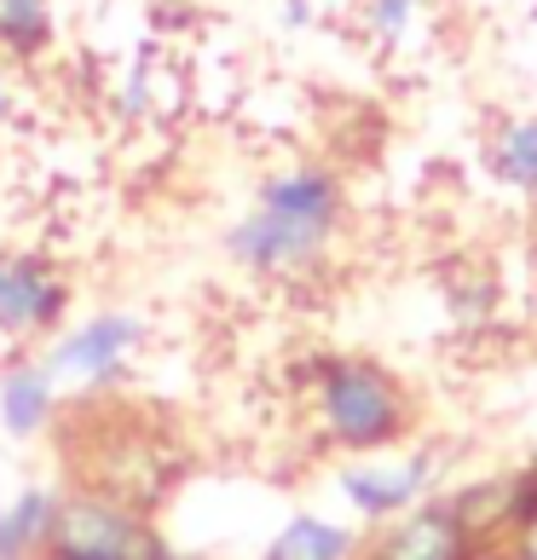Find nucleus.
Here are the masks:
<instances>
[{
	"label": "nucleus",
	"instance_id": "9d476101",
	"mask_svg": "<svg viewBox=\"0 0 537 560\" xmlns=\"http://www.w3.org/2000/svg\"><path fill=\"white\" fill-rule=\"evenodd\" d=\"M52 514H58L52 486H24L12 503H0V560H40L47 555Z\"/></svg>",
	"mask_w": 537,
	"mask_h": 560
},
{
	"label": "nucleus",
	"instance_id": "4468645a",
	"mask_svg": "<svg viewBox=\"0 0 537 560\" xmlns=\"http://www.w3.org/2000/svg\"><path fill=\"white\" fill-rule=\"evenodd\" d=\"M151 110V65H133L121 81V116H144Z\"/></svg>",
	"mask_w": 537,
	"mask_h": 560
},
{
	"label": "nucleus",
	"instance_id": "6ab92c4d",
	"mask_svg": "<svg viewBox=\"0 0 537 560\" xmlns=\"http://www.w3.org/2000/svg\"><path fill=\"white\" fill-rule=\"evenodd\" d=\"M40 560H47V555H40Z\"/></svg>",
	"mask_w": 537,
	"mask_h": 560
},
{
	"label": "nucleus",
	"instance_id": "20e7f679",
	"mask_svg": "<svg viewBox=\"0 0 537 560\" xmlns=\"http://www.w3.org/2000/svg\"><path fill=\"white\" fill-rule=\"evenodd\" d=\"M151 341V324L128 306H98L81 324H65L47 341L40 364L52 370L58 382H81V387H110L128 376V359Z\"/></svg>",
	"mask_w": 537,
	"mask_h": 560
},
{
	"label": "nucleus",
	"instance_id": "2eb2a0df",
	"mask_svg": "<svg viewBox=\"0 0 537 560\" xmlns=\"http://www.w3.org/2000/svg\"><path fill=\"white\" fill-rule=\"evenodd\" d=\"M509 549H514V560H537V509L509 526Z\"/></svg>",
	"mask_w": 537,
	"mask_h": 560
},
{
	"label": "nucleus",
	"instance_id": "f03ea898",
	"mask_svg": "<svg viewBox=\"0 0 537 560\" xmlns=\"http://www.w3.org/2000/svg\"><path fill=\"white\" fill-rule=\"evenodd\" d=\"M313 410L324 445L341 456H387L417 428L410 387L364 352H329L313 364Z\"/></svg>",
	"mask_w": 537,
	"mask_h": 560
},
{
	"label": "nucleus",
	"instance_id": "ddd939ff",
	"mask_svg": "<svg viewBox=\"0 0 537 560\" xmlns=\"http://www.w3.org/2000/svg\"><path fill=\"white\" fill-rule=\"evenodd\" d=\"M422 24V0H364V30L376 47H405Z\"/></svg>",
	"mask_w": 537,
	"mask_h": 560
},
{
	"label": "nucleus",
	"instance_id": "0eeeda50",
	"mask_svg": "<svg viewBox=\"0 0 537 560\" xmlns=\"http://www.w3.org/2000/svg\"><path fill=\"white\" fill-rule=\"evenodd\" d=\"M474 549L480 537L463 521L457 497H428L399 521L376 526V537H364L359 560H468Z\"/></svg>",
	"mask_w": 537,
	"mask_h": 560
},
{
	"label": "nucleus",
	"instance_id": "7ed1b4c3",
	"mask_svg": "<svg viewBox=\"0 0 537 560\" xmlns=\"http://www.w3.org/2000/svg\"><path fill=\"white\" fill-rule=\"evenodd\" d=\"M47 560H191L168 544L151 514L116 491H70L58 497Z\"/></svg>",
	"mask_w": 537,
	"mask_h": 560
},
{
	"label": "nucleus",
	"instance_id": "f257e3e1",
	"mask_svg": "<svg viewBox=\"0 0 537 560\" xmlns=\"http://www.w3.org/2000/svg\"><path fill=\"white\" fill-rule=\"evenodd\" d=\"M347 220V191L324 162H289L266 174L249 214L225 225V260L249 278H301L329 255Z\"/></svg>",
	"mask_w": 537,
	"mask_h": 560
},
{
	"label": "nucleus",
	"instance_id": "f3484780",
	"mask_svg": "<svg viewBox=\"0 0 537 560\" xmlns=\"http://www.w3.org/2000/svg\"><path fill=\"white\" fill-rule=\"evenodd\" d=\"M468 560H514V549H509V544H480Z\"/></svg>",
	"mask_w": 537,
	"mask_h": 560
},
{
	"label": "nucleus",
	"instance_id": "f8f14e48",
	"mask_svg": "<svg viewBox=\"0 0 537 560\" xmlns=\"http://www.w3.org/2000/svg\"><path fill=\"white\" fill-rule=\"evenodd\" d=\"M52 47V0H0V52L35 58Z\"/></svg>",
	"mask_w": 537,
	"mask_h": 560
},
{
	"label": "nucleus",
	"instance_id": "6e6552de",
	"mask_svg": "<svg viewBox=\"0 0 537 560\" xmlns=\"http://www.w3.org/2000/svg\"><path fill=\"white\" fill-rule=\"evenodd\" d=\"M58 417V376L40 359H12L0 370V433L12 445H30Z\"/></svg>",
	"mask_w": 537,
	"mask_h": 560
},
{
	"label": "nucleus",
	"instance_id": "423d86ee",
	"mask_svg": "<svg viewBox=\"0 0 537 560\" xmlns=\"http://www.w3.org/2000/svg\"><path fill=\"white\" fill-rule=\"evenodd\" d=\"M433 468L440 463H433L428 451H410V456H399V463L347 456V463L336 468V491L364 526H387V521H399V514H410L417 503L433 497Z\"/></svg>",
	"mask_w": 537,
	"mask_h": 560
},
{
	"label": "nucleus",
	"instance_id": "1a4fd4ad",
	"mask_svg": "<svg viewBox=\"0 0 537 560\" xmlns=\"http://www.w3.org/2000/svg\"><path fill=\"white\" fill-rule=\"evenodd\" d=\"M364 555V532L359 526H341L329 514H289L278 526V537L266 544V560H359Z\"/></svg>",
	"mask_w": 537,
	"mask_h": 560
},
{
	"label": "nucleus",
	"instance_id": "dca6fc26",
	"mask_svg": "<svg viewBox=\"0 0 537 560\" xmlns=\"http://www.w3.org/2000/svg\"><path fill=\"white\" fill-rule=\"evenodd\" d=\"M283 24H289V30L313 24V0H283Z\"/></svg>",
	"mask_w": 537,
	"mask_h": 560
},
{
	"label": "nucleus",
	"instance_id": "39448f33",
	"mask_svg": "<svg viewBox=\"0 0 537 560\" xmlns=\"http://www.w3.org/2000/svg\"><path fill=\"white\" fill-rule=\"evenodd\" d=\"M70 278L35 248H0V347L52 341L70 318Z\"/></svg>",
	"mask_w": 537,
	"mask_h": 560
},
{
	"label": "nucleus",
	"instance_id": "9b49d317",
	"mask_svg": "<svg viewBox=\"0 0 537 560\" xmlns=\"http://www.w3.org/2000/svg\"><path fill=\"white\" fill-rule=\"evenodd\" d=\"M486 168L498 174V185H509V191L537 197V116H514L491 133Z\"/></svg>",
	"mask_w": 537,
	"mask_h": 560
},
{
	"label": "nucleus",
	"instance_id": "a211bd4d",
	"mask_svg": "<svg viewBox=\"0 0 537 560\" xmlns=\"http://www.w3.org/2000/svg\"><path fill=\"white\" fill-rule=\"evenodd\" d=\"M12 116V75H7V65H0V121Z\"/></svg>",
	"mask_w": 537,
	"mask_h": 560
}]
</instances>
